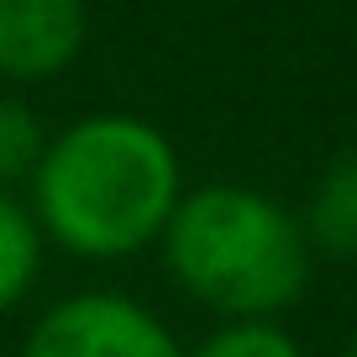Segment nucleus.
Here are the masks:
<instances>
[{"instance_id": "1", "label": "nucleus", "mask_w": 357, "mask_h": 357, "mask_svg": "<svg viewBox=\"0 0 357 357\" xmlns=\"http://www.w3.org/2000/svg\"><path fill=\"white\" fill-rule=\"evenodd\" d=\"M26 184L43 236L79 257H132L163 236L184 195V168L153 121L95 111L47 137Z\"/></svg>"}, {"instance_id": "4", "label": "nucleus", "mask_w": 357, "mask_h": 357, "mask_svg": "<svg viewBox=\"0 0 357 357\" xmlns=\"http://www.w3.org/2000/svg\"><path fill=\"white\" fill-rule=\"evenodd\" d=\"M89 32L84 0H0V79L37 84L63 74Z\"/></svg>"}, {"instance_id": "5", "label": "nucleus", "mask_w": 357, "mask_h": 357, "mask_svg": "<svg viewBox=\"0 0 357 357\" xmlns=\"http://www.w3.org/2000/svg\"><path fill=\"white\" fill-rule=\"evenodd\" d=\"M305 236L326 257H357V153H342L321 168L300 215Z\"/></svg>"}, {"instance_id": "9", "label": "nucleus", "mask_w": 357, "mask_h": 357, "mask_svg": "<svg viewBox=\"0 0 357 357\" xmlns=\"http://www.w3.org/2000/svg\"><path fill=\"white\" fill-rule=\"evenodd\" d=\"M342 357H357V336H352V342H347V352Z\"/></svg>"}, {"instance_id": "2", "label": "nucleus", "mask_w": 357, "mask_h": 357, "mask_svg": "<svg viewBox=\"0 0 357 357\" xmlns=\"http://www.w3.org/2000/svg\"><path fill=\"white\" fill-rule=\"evenodd\" d=\"M158 242L174 284L221 321H279L315 268L300 215L247 184H200L178 195Z\"/></svg>"}, {"instance_id": "7", "label": "nucleus", "mask_w": 357, "mask_h": 357, "mask_svg": "<svg viewBox=\"0 0 357 357\" xmlns=\"http://www.w3.org/2000/svg\"><path fill=\"white\" fill-rule=\"evenodd\" d=\"M43 147H47L43 116L16 95H0V190L26 184L43 163Z\"/></svg>"}, {"instance_id": "3", "label": "nucleus", "mask_w": 357, "mask_h": 357, "mask_svg": "<svg viewBox=\"0 0 357 357\" xmlns=\"http://www.w3.org/2000/svg\"><path fill=\"white\" fill-rule=\"evenodd\" d=\"M22 357H184V347L132 294L84 289L37 315Z\"/></svg>"}, {"instance_id": "8", "label": "nucleus", "mask_w": 357, "mask_h": 357, "mask_svg": "<svg viewBox=\"0 0 357 357\" xmlns=\"http://www.w3.org/2000/svg\"><path fill=\"white\" fill-rule=\"evenodd\" d=\"M195 357H300V342L279 321H226L195 347Z\"/></svg>"}, {"instance_id": "6", "label": "nucleus", "mask_w": 357, "mask_h": 357, "mask_svg": "<svg viewBox=\"0 0 357 357\" xmlns=\"http://www.w3.org/2000/svg\"><path fill=\"white\" fill-rule=\"evenodd\" d=\"M43 268V226L32 205H22L11 190H0V315L16 310Z\"/></svg>"}]
</instances>
